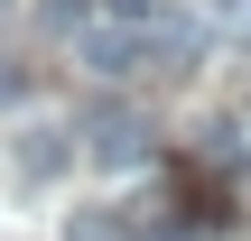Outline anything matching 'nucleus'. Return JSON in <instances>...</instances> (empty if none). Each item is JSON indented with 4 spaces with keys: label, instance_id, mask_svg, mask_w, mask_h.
<instances>
[{
    "label": "nucleus",
    "instance_id": "obj_4",
    "mask_svg": "<svg viewBox=\"0 0 251 241\" xmlns=\"http://www.w3.org/2000/svg\"><path fill=\"white\" fill-rule=\"evenodd\" d=\"M19 93H28V84H19V65H0V111H9Z\"/></svg>",
    "mask_w": 251,
    "mask_h": 241
},
{
    "label": "nucleus",
    "instance_id": "obj_5",
    "mask_svg": "<svg viewBox=\"0 0 251 241\" xmlns=\"http://www.w3.org/2000/svg\"><path fill=\"white\" fill-rule=\"evenodd\" d=\"M75 241H112V232H102V223H75Z\"/></svg>",
    "mask_w": 251,
    "mask_h": 241
},
{
    "label": "nucleus",
    "instance_id": "obj_3",
    "mask_svg": "<svg viewBox=\"0 0 251 241\" xmlns=\"http://www.w3.org/2000/svg\"><path fill=\"white\" fill-rule=\"evenodd\" d=\"M28 176H65L75 167V149H65V130H47V139H28V158H19Z\"/></svg>",
    "mask_w": 251,
    "mask_h": 241
},
{
    "label": "nucleus",
    "instance_id": "obj_2",
    "mask_svg": "<svg viewBox=\"0 0 251 241\" xmlns=\"http://www.w3.org/2000/svg\"><path fill=\"white\" fill-rule=\"evenodd\" d=\"M84 158H93V167H140V158H149V121H140V111H102V121L84 130Z\"/></svg>",
    "mask_w": 251,
    "mask_h": 241
},
{
    "label": "nucleus",
    "instance_id": "obj_1",
    "mask_svg": "<svg viewBox=\"0 0 251 241\" xmlns=\"http://www.w3.org/2000/svg\"><path fill=\"white\" fill-rule=\"evenodd\" d=\"M84 65H93V74H140V65H149V28H140V19L84 28Z\"/></svg>",
    "mask_w": 251,
    "mask_h": 241
}]
</instances>
